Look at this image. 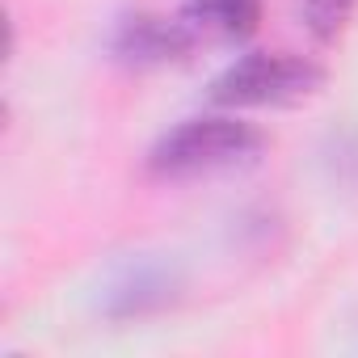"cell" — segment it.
Returning <instances> with one entry per match:
<instances>
[{
    "label": "cell",
    "instance_id": "obj_1",
    "mask_svg": "<svg viewBox=\"0 0 358 358\" xmlns=\"http://www.w3.org/2000/svg\"><path fill=\"white\" fill-rule=\"evenodd\" d=\"M262 148V131L232 118V114H211V118H186L169 135L156 139L148 164L160 177H199V173H220L241 160H249Z\"/></svg>",
    "mask_w": 358,
    "mask_h": 358
},
{
    "label": "cell",
    "instance_id": "obj_2",
    "mask_svg": "<svg viewBox=\"0 0 358 358\" xmlns=\"http://www.w3.org/2000/svg\"><path fill=\"white\" fill-rule=\"evenodd\" d=\"M324 85V68L287 51H257L236 59L211 80V101L220 106H291Z\"/></svg>",
    "mask_w": 358,
    "mask_h": 358
},
{
    "label": "cell",
    "instance_id": "obj_3",
    "mask_svg": "<svg viewBox=\"0 0 358 358\" xmlns=\"http://www.w3.org/2000/svg\"><path fill=\"white\" fill-rule=\"evenodd\" d=\"M190 43H194L190 22H164V17H148V13L127 17L114 34V51L127 64H164V59L186 55Z\"/></svg>",
    "mask_w": 358,
    "mask_h": 358
},
{
    "label": "cell",
    "instance_id": "obj_4",
    "mask_svg": "<svg viewBox=\"0 0 358 358\" xmlns=\"http://www.w3.org/2000/svg\"><path fill=\"white\" fill-rule=\"evenodd\" d=\"M262 0H186L190 30H211L224 38H245L257 30Z\"/></svg>",
    "mask_w": 358,
    "mask_h": 358
},
{
    "label": "cell",
    "instance_id": "obj_5",
    "mask_svg": "<svg viewBox=\"0 0 358 358\" xmlns=\"http://www.w3.org/2000/svg\"><path fill=\"white\" fill-rule=\"evenodd\" d=\"M354 5L358 0H303V22L320 43H329V38H337L345 30Z\"/></svg>",
    "mask_w": 358,
    "mask_h": 358
}]
</instances>
